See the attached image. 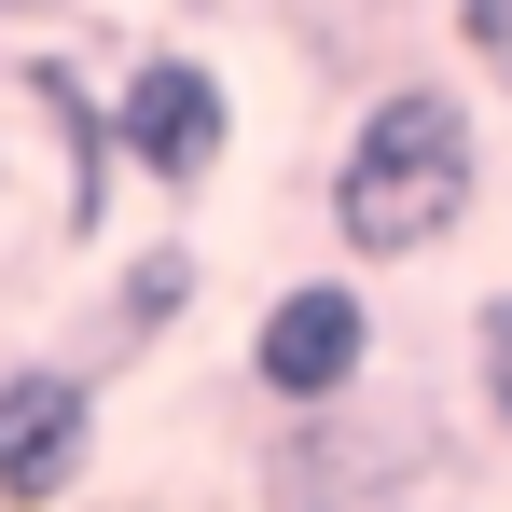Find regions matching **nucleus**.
<instances>
[{"label":"nucleus","instance_id":"obj_4","mask_svg":"<svg viewBox=\"0 0 512 512\" xmlns=\"http://www.w3.org/2000/svg\"><path fill=\"white\" fill-rule=\"evenodd\" d=\"M429 471V429L416 416H277V443H263V512H388L402 485Z\"/></svg>","mask_w":512,"mask_h":512},{"label":"nucleus","instance_id":"obj_5","mask_svg":"<svg viewBox=\"0 0 512 512\" xmlns=\"http://www.w3.org/2000/svg\"><path fill=\"white\" fill-rule=\"evenodd\" d=\"M97 471V374L0 360V512H70Z\"/></svg>","mask_w":512,"mask_h":512},{"label":"nucleus","instance_id":"obj_9","mask_svg":"<svg viewBox=\"0 0 512 512\" xmlns=\"http://www.w3.org/2000/svg\"><path fill=\"white\" fill-rule=\"evenodd\" d=\"M457 56L485 97H512V0H457Z\"/></svg>","mask_w":512,"mask_h":512},{"label":"nucleus","instance_id":"obj_2","mask_svg":"<svg viewBox=\"0 0 512 512\" xmlns=\"http://www.w3.org/2000/svg\"><path fill=\"white\" fill-rule=\"evenodd\" d=\"M111 153H125V180H153L167 208H194V194L222 180V153H236V84H222L208 56L153 42V56L111 84Z\"/></svg>","mask_w":512,"mask_h":512},{"label":"nucleus","instance_id":"obj_1","mask_svg":"<svg viewBox=\"0 0 512 512\" xmlns=\"http://www.w3.org/2000/svg\"><path fill=\"white\" fill-rule=\"evenodd\" d=\"M471 194H485V125H471L457 84H416L402 70V84L360 97V125L333 139V236H346V263L443 250L471 222Z\"/></svg>","mask_w":512,"mask_h":512},{"label":"nucleus","instance_id":"obj_3","mask_svg":"<svg viewBox=\"0 0 512 512\" xmlns=\"http://www.w3.org/2000/svg\"><path fill=\"white\" fill-rule=\"evenodd\" d=\"M250 388L277 416H346L374 388V291L360 277H291L250 319Z\"/></svg>","mask_w":512,"mask_h":512},{"label":"nucleus","instance_id":"obj_10","mask_svg":"<svg viewBox=\"0 0 512 512\" xmlns=\"http://www.w3.org/2000/svg\"><path fill=\"white\" fill-rule=\"evenodd\" d=\"M0 14H56V0H0Z\"/></svg>","mask_w":512,"mask_h":512},{"label":"nucleus","instance_id":"obj_8","mask_svg":"<svg viewBox=\"0 0 512 512\" xmlns=\"http://www.w3.org/2000/svg\"><path fill=\"white\" fill-rule=\"evenodd\" d=\"M471 402L512 429V291H485V305H471Z\"/></svg>","mask_w":512,"mask_h":512},{"label":"nucleus","instance_id":"obj_7","mask_svg":"<svg viewBox=\"0 0 512 512\" xmlns=\"http://www.w3.org/2000/svg\"><path fill=\"white\" fill-rule=\"evenodd\" d=\"M194 291H208V263H194V236H153V250H125V277H111V346H153L194 319Z\"/></svg>","mask_w":512,"mask_h":512},{"label":"nucleus","instance_id":"obj_6","mask_svg":"<svg viewBox=\"0 0 512 512\" xmlns=\"http://www.w3.org/2000/svg\"><path fill=\"white\" fill-rule=\"evenodd\" d=\"M28 97H42V125H56V167H70V250H97V236H111V180H125L111 97H97L70 56H28Z\"/></svg>","mask_w":512,"mask_h":512}]
</instances>
